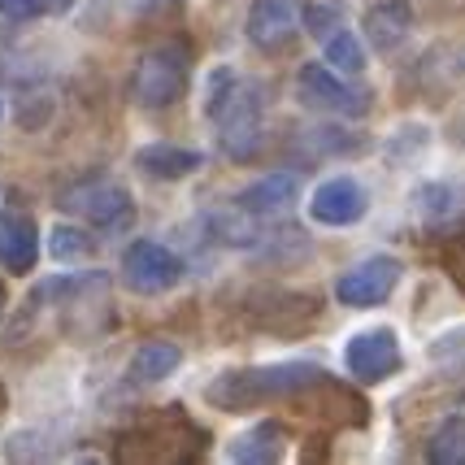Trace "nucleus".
<instances>
[{
	"label": "nucleus",
	"instance_id": "f257e3e1",
	"mask_svg": "<svg viewBox=\"0 0 465 465\" xmlns=\"http://www.w3.org/2000/svg\"><path fill=\"white\" fill-rule=\"evenodd\" d=\"M331 387L322 365L313 361H274V365H248V370H226L204 387V401L226 413H248L262 405H292L309 391Z\"/></svg>",
	"mask_w": 465,
	"mask_h": 465
},
{
	"label": "nucleus",
	"instance_id": "f03ea898",
	"mask_svg": "<svg viewBox=\"0 0 465 465\" xmlns=\"http://www.w3.org/2000/svg\"><path fill=\"white\" fill-rule=\"evenodd\" d=\"M209 118L218 126V140L223 153L235 162H248L262 143V126H265V101L257 83L240 79L235 70H218L213 74V96H209Z\"/></svg>",
	"mask_w": 465,
	"mask_h": 465
},
{
	"label": "nucleus",
	"instance_id": "7ed1b4c3",
	"mask_svg": "<svg viewBox=\"0 0 465 465\" xmlns=\"http://www.w3.org/2000/svg\"><path fill=\"white\" fill-rule=\"evenodd\" d=\"M187 83H192V48L183 40H157L153 48H143L135 70H131V101L140 109H174L187 96Z\"/></svg>",
	"mask_w": 465,
	"mask_h": 465
},
{
	"label": "nucleus",
	"instance_id": "20e7f679",
	"mask_svg": "<svg viewBox=\"0 0 465 465\" xmlns=\"http://www.w3.org/2000/svg\"><path fill=\"white\" fill-rule=\"evenodd\" d=\"M174 448H183V457H201L204 435L183 413L165 409V413H153L140 426H131L114 452H118V461H179Z\"/></svg>",
	"mask_w": 465,
	"mask_h": 465
},
{
	"label": "nucleus",
	"instance_id": "39448f33",
	"mask_svg": "<svg viewBox=\"0 0 465 465\" xmlns=\"http://www.w3.org/2000/svg\"><path fill=\"white\" fill-rule=\"evenodd\" d=\"M57 204L61 213L96 226V231H126L135 223V201H131L126 183L109 179V174H87V179L70 183L57 196Z\"/></svg>",
	"mask_w": 465,
	"mask_h": 465
},
{
	"label": "nucleus",
	"instance_id": "423d86ee",
	"mask_svg": "<svg viewBox=\"0 0 465 465\" xmlns=\"http://www.w3.org/2000/svg\"><path fill=\"white\" fill-rule=\"evenodd\" d=\"M183 270L187 265L165 243H153V240H135L122 252V283L131 287L135 296H162L170 287H179Z\"/></svg>",
	"mask_w": 465,
	"mask_h": 465
},
{
	"label": "nucleus",
	"instance_id": "0eeeda50",
	"mask_svg": "<svg viewBox=\"0 0 465 465\" xmlns=\"http://www.w3.org/2000/svg\"><path fill=\"white\" fill-rule=\"evenodd\" d=\"M296 96H301L304 109L335 114V118H361L365 109H370L365 92L348 87V83L335 74V65H322V61L301 65V74H296Z\"/></svg>",
	"mask_w": 465,
	"mask_h": 465
},
{
	"label": "nucleus",
	"instance_id": "6e6552de",
	"mask_svg": "<svg viewBox=\"0 0 465 465\" xmlns=\"http://www.w3.org/2000/svg\"><path fill=\"white\" fill-rule=\"evenodd\" d=\"M401 361H405V352H401V335L391 326L357 331L344 348V365L357 383H383L401 370Z\"/></svg>",
	"mask_w": 465,
	"mask_h": 465
},
{
	"label": "nucleus",
	"instance_id": "1a4fd4ad",
	"mask_svg": "<svg viewBox=\"0 0 465 465\" xmlns=\"http://www.w3.org/2000/svg\"><path fill=\"white\" fill-rule=\"evenodd\" d=\"M396 283H401V262L379 252V257H365L361 265H352L348 274H340L335 301L344 309H379L396 292Z\"/></svg>",
	"mask_w": 465,
	"mask_h": 465
},
{
	"label": "nucleus",
	"instance_id": "9d476101",
	"mask_svg": "<svg viewBox=\"0 0 465 465\" xmlns=\"http://www.w3.org/2000/svg\"><path fill=\"white\" fill-rule=\"evenodd\" d=\"M304 26V5L301 0H252L248 9V40L262 53H283Z\"/></svg>",
	"mask_w": 465,
	"mask_h": 465
},
{
	"label": "nucleus",
	"instance_id": "9b49d317",
	"mask_svg": "<svg viewBox=\"0 0 465 465\" xmlns=\"http://www.w3.org/2000/svg\"><path fill=\"white\" fill-rule=\"evenodd\" d=\"M248 318L262 331H301L318 318V301L301 296V292H283V287H262L248 296Z\"/></svg>",
	"mask_w": 465,
	"mask_h": 465
},
{
	"label": "nucleus",
	"instance_id": "f8f14e48",
	"mask_svg": "<svg viewBox=\"0 0 465 465\" xmlns=\"http://www.w3.org/2000/svg\"><path fill=\"white\" fill-rule=\"evenodd\" d=\"M365 187L352 179H326L318 192H313V201H309V218L318 226H352L365 218Z\"/></svg>",
	"mask_w": 465,
	"mask_h": 465
},
{
	"label": "nucleus",
	"instance_id": "ddd939ff",
	"mask_svg": "<svg viewBox=\"0 0 465 465\" xmlns=\"http://www.w3.org/2000/svg\"><path fill=\"white\" fill-rule=\"evenodd\" d=\"M40 262V226L31 213L0 218V265L9 274H31Z\"/></svg>",
	"mask_w": 465,
	"mask_h": 465
},
{
	"label": "nucleus",
	"instance_id": "4468645a",
	"mask_svg": "<svg viewBox=\"0 0 465 465\" xmlns=\"http://www.w3.org/2000/svg\"><path fill=\"white\" fill-rule=\"evenodd\" d=\"M409 26H413V9H409V0H379V5H370L361 18V31L365 40L374 44L379 53H396L401 44H405Z\"/></svg>",
	"mask_w": 465,
	"mask_h": 465
},
{
	"label": "nucleus",
	"instance_id": "2eb2a0df",
	"mask_svg": "<svg viewBox=\"0 0 465 465\" xmlns=\"http://www.w3.org/2000/svg\"><path fill=\"white\" fill-rule=\"evenodd\" d=\"M135 165H140L148 179H162V183H174V179H187L196 174L204 165V157L196 148H183V143H148L135 153Z\"/></svg>",
	"mask_w": 465,
	"mask_h": 465
},
{
	"label": "nucleus",
	"instance_id": "dca6fc26",
	"mask_svg": "<svg viewBox=\"0 0 465 465\" xmlns=\"http://www.w3.org/2000/svg\"><path fill=\"white\" fill-rule=\"evenodd\" d=\"M292 201H296V174H283V170L248 183L240 196H235V204L248 209V213H257V218H274V213L292 209Z\"/></svg>",
	"mask_w": 465,
	"mask_h": 465
},
{
	"label": "nucleus",
	"instance_id": "f3484780",
	"mask_svg": "<svg viewBox=\"0 0 465 465\" xmlns=\"http://www.w3.org/2000/svg\"><path fill=\"white\" fill-rule=\"evenodd\" d=\"M461 79H465V31H457V35L440 40L422 57V87L426 92H444V87Z\"/></svg>",
	"mask_w": 465,
	"mask_h": 465
},
{
	"label": "nucleus",
	"instance_id": "a211bd4d",
	"mask_svg": "<svg viewBox=\"0 0 465 465\" xmlns=\"http://www.w3.org/2000/svg\"><path fill=\"white\" fill-rule=\"evenodd\" d=\"M283 452H287V435L279 422H257L252 430H243V435H235L226 444V457L243 465H270L279 461Z\"/></svg>",
	"mask_w": 465,
	"mask_h": 465
},
{
	"label": "nucleus",
	"instance_id": "6ab92c4d",
	"mask_svg": "<svg viewBox=\"0 0 465 465\" xmlns=\"http://www.w3.org/2000/svg\"><path fill=\"white\" fill-rule=\"evenodd\" d=\"M183 361V348L170 344V340H143L135 348V357L126 365V374H131V383H162L170 379Z\"/></svg>",
	"mask_w": 465,
	"mask_h": 465
},
{
	"label": "nucleus",
	"instance_id": "aec40b11",
	"mask_svg": "<svg viewBox=\"0 0 465 465\" xmlns=\"http://www.w3.org/2000/svg\"><path fill=\"white\" fill-rule=\"evenodd\" d=\"M426 461L435 465H465V413L440 422V430L426 444Z\"/></svg>",
	"mask_w": 465,
	"mask_h": 465
},
{
	"label": "nucleus",
	"instance_id": "412c9836",
	"mask_svg": "<svg viewBox=\"0 0 465 465\" xmlns=\"http://www.w3.org/2000/svg\"><path fill=\"white\" fill-rule=\"evenodd\" d=\"M48 252H53L61 265L92 262V257H96V240H92L83 226H53V231H48Z\"/></svg>",
	"mask_w": 465,
	"mask_h": 465
},
{
	"label": "nucleus",
	"instance_id": "4be33fe9",
	"mask_svg": "<svg viewBox=\"0 0 465 465\" xmlns=\"http://www.w3.org/2000/svg\"><path fill=\"white\" fill-rule=\"evenodd\" d=\"M322 44H326V65H335L340 74H361L365 70V48L352 31L340 26V31H331Z\"/></svg>",
	"mask_w": 465,
	"mask_h": 465
},
{
	"label": "nucleus",
	"instance_id": "5701e85b",
	"mask_svg": "<svg viewBox=\"0 0 465 465\" xmlns=\"http://www.w3.org/2000/svg\"><path fill=\"white\" fill-rule=\"evenodd\" d=\"M304 26H309L318 40H326L331 31H340V9H322V5H318V9H304Z\"/></svg>",
	"mask_w": 465,
	"mask_h": 465
},
{
	"label": "nucleus",
	"instance_id": "b1692460",
	"mask_svg": "<svg viewBox=\"0 0 465 465\" xmlns=\"http://www.w3.org/2000/svg\"><path fill=\"white\" fill-rule=\"evenodd\" d=\"M444 262H448V274H452V283L465 292V235H461V240L448 243V257H444Z\"/></svg>",
	"mask_w": 465,
	"mask_h": 465
},
{
	"label": "nucleus",
	"instance_id": "393cba45",
	"mask_svg": "<svg viewBox=\"0 0 465 465\" xmlns=\"http://www.w3.org/2000/svg\"><path fill=\"white\" fill-rule=\"evenodd\" d=\"M0 14H5V18H14V22H22V18H31V14H35V5H31V0H0Z\"/></svg>",
	"mask_w": 465,
	"mask_h": 465
},
{
	"label": "nucleus",
	"instance_id": "a878e982",
	"mask_svg": "<svg viewBox=\"0 0 465 465\" xmlns=\"http://www.w3.org/2000/svg\"><path fill=\"white\" fill-rule=\"evenodd\" d=\"M31 5H35V14H53V18H57V14H65L74 0H31Z\"/></svg>",
	"mask_w": 465,
	"mask_h": 465
},
{
	"label": "nucleus",
	"instance_id": "bb28decb",
	"mask_svg": "<svg viewBox=\"0 0 465 465\" xmlns=\"http://www.w3.org/2000/svg\"><path fill=\"white\" fill-rule=\"evenodd\" d=\"M0 313H5V287H0Z\"/></svg>",
	"mask_w": 465,
	"mask_h": 465
},
{
	"label": "nucleus",
	"instance_id": "cd10ccee",
	"mask_svg": "<svg viewBox=\"0 0 465 465\" xmlns=\"http://www.w3.org/2000/svg\"><path fill=\"white\" fill-rule=\"evenodd\" d=\"M0 114H5V104H0Z\"/></svg>",
	"mask_w": 465,
	"mask_h": 465
}]
</instances>
